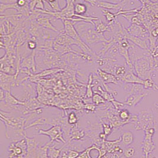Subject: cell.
I'll return each mask as SVG.
<instances>
[{
	"label": "cell",
	"instance_id": "cell-9",
	"mask_svg": "<svg viewBox=\"0 0 158 158\" xmlns=\"http://www.w3.org/2000/svg\"><path fill=\"white\" fill-rule=\"evenodd\" d=\"M121 80L127 83L140 84L142 85H143L144 83V80L140 78L137 75L133 72V69L130 68L129 70L127 71L124 76L121 79Z\"/></svg>",
	"mask_w": 158,
	"mask_h": 158
},
{
	"label": "cell",
	"instance_id": "cell-5",
	"mask_svg": "<svg viewBox=\"0 0 158 158\" xmlns=\"http://www.w3.org/2000/svg\"><path fill=\"white\" fill-rule=\"evenodd\" d=\"M62 22H63L64 26V31L65 32L66 34H67L68 36L71 37L72 39H73L78 42L81 43V45H86V43L82 41L81 36H79V33L77 32V29L74 26V24L72 21L69 20H62Z\"/></svg>",
	"mask_w": 158,
	"mask_h": 158
},
{
	"label": "cell",
	"instance_id": "cell-17",
	"mask_svg": "<svg viewBox=\"0 0 158 158\" xmlns=\"http://www.w3.org/2000/svg\"><path fill=\"white\" fill-rule=\"evenodd\" d=\"M93 74H91L89 76L88 81L86 86V97L88 98H92L93 96Z\"/></svg>",
	"mask_w": 158,
	"mask_h": 158
},
{
	"label": "cell",
	"instance_id": "cell-6",
	"mask_svg": "<svg viewBox=\"0 0 158 158\" xmlns=\"http://www.w3.org/2000/svg\"><path fill=\"white\" fill-rule=\"evenodd\" d=\"M16 80L15 75L1 72V89H2L4 91L10 92L11 87L15 84Z\"/></svg>",
	"mask_w": 158,
	"mask_h": 158
},
{
	"label": "cell",
	"instance_id": "cell-16",
	"mask_svg": "<svg viewBox=\"0 0 158 158\" xmlns=\"http://www.w3.org/2000/svg\"><path fill=\"white\" fill-rule=\"evenodd\" d=\"M134 136L131 131H125L122 136V142L124 146H128L133 142Z\"/></svg>",
	"mask_w": 158,
	"mask_h": 158
},
{
	"label": "cell",
	"instance_id": "cell-8",
	"mask_svg": "<svg viewBox=\"0 0 158 158\" xmlns=\"http://www.w3.org/2000/svg\"><path fill=\"white\" fill-rule=\"evenodd\" d=\"M36 51L34 50L32 54L27 57L24 58L21 61L20 67L22 68H26L30 71L31 70L33 72H36V65L35 62Z\"/></svg>",
	"mask_w": 158,
	"mask_h": 158
},
{
	"label": "cell",
	"instance_id": "cell-25",
	"mask_svg": "<svg viewBox=\"0 0 158 158\" xmlns=\"http://www.w3.org/2000/svg\"><path fill=\"white\" fill-rule=\"evenodd\" d=\"M135 153V148L130 147L127 148L126 151H124V156L127 158H131L133 156Z\"/></svg>",
	"mask_w": 158,
	"mask_h": 158
},
{
	"label": "cell",
	"instance_id": "cell-1",
	"mask_svg": "<svg viewBox=\"0 0 158 158\" xmlns=\"http://www.w3.org/2000/svg\"><path fill=\"white\" fill-rule=\"evenodd\" d=\"M79 23H73V24L79 36L87 45L91 46L100 42H108V39H106L103 34L98 33L92 24L86 22Z\"/></svg>",
	"mask_w": 158,
	"mask_h": 158
},
{
	"label": "cell",
	"instance_id": "cell-15",
	"mask_svg": "<svg viewBox=\"0 0 158 158\" xmlns=\"http://www.w3.org/2000/svg\"><path fill=\"white\" fill-rule=\"evenodd\" d=\"M5 92V94H4V101L8 103V104H10V105H24V102H22L21 101L17 100L15 96H13L10 92H7V91H4Z\"/></svg>",
	"mask_w": 158,
	"mask_h": 158
},
{
	"label": "cell",
	"instance_id": "cell-13",
	"mask_svg": "<svg viewBox=\"0 0 158 158\" xmlns=\"http://www.w3.org/2000/svg\"><path fill=\"white\" fill-rule=\"evenodd\" d=\"M146 94H131L127 98L125 104L130 107H135L143 99Z\"/></svg>",
	"mask_w": 158,
	"mask_h": 158
},
{
	"label": "cell",
	"instance_id": "cell-10",
	"mask_svg": "<svg viewBox=\"0 0 158 158\" xmlns=\"http://www.w3.org/2000/svg\"><path fill=\"white\" fill-rule=\"evenodd\" d=\"M97 72L100 77L101 79H102V80L106 83L118 84V81L120 80V79L117 77L115 75L110 72L103 71L101 69H98Z\"/></svg>",
	"mask_w": 158,
	"mask_h": 158
},
{
	"label": "cell",
	"instance_id": "cell-19",
	"mask_svg": "<svg viewBox=\"0 0 158 158\" xmlns=\"http://www.w3.org/2000/svg\"><path fill=\"white\" fill-rule=\"evenodd\" d=\"M101 11L104 17L106 18V20L108 23H111V22H114V21L116 20L117 15H115V14L112 13L109 10H105V9H101Z\"/></svg>",
	"mask_w": 158,
	"mask_h": 158
},
{
	"label": "cell",
	"instance_id": "cell-21",
	"mask_svg": "<svg viewBox=\"0 0 158 158\" xmlns=\"http://www.w3.org/2000/svg\"><path fill=\"white\" fill-rule=\"evenodd\" d=\"M62 148H60L59 149H56L54 146L53 147H49L48 149V155L49 158H58Z\"/></svg>",
	"mask_w": 158,
	"mask_h": 158
},
{
	"label": "cell",
	"instance_id": "cell-29",
	"mask_svg": "<svg viewBox=\"0 0 158 158\" xmlns=\"http://www.w3.org/2000/svg\"><path fill=\"white\" fill-rule=\"evenodd\" d=\"M104 133H105V134L106 135H108L110 132H111V128L110 127V126L107 125V124H104Z\"/></svg>",
	"mask_w": 158,
	"mask_h": 158
},
{
	"label": "cell",
	"instance_id": "cell-18",
	"mask_svg": "<svg viewBox=\"0 0 158 158\" xmlns=\"http://www.w3.org/2000/svg\"><path fill=\"white\" fill-rule=\"evenodd\" d=\"M75 14L85 15L87 11L86 5L82 3H77L75 4Z\"/></svg>",
	"mask_w": 158,
	"mask_h": 158
},
{
	"label": "cell",
	"instance_id": "cell-11",
	"mask_svg": "<svg viewBox=\"0 0 158 158\" xmlns=\"http://www.w3.org/2000/svg\"><path fill=\"white\" fill-rule=\"evenodd\" d=\"M96 6L97 7L101 8L102 9L105 10H117V12L122 11V5L120 3H113V2H110L108 1H97Z\"/></svg>",
	"mask_w": 158,
	"mask_h": 158
},
{
	"label": "cell",
	"instance_id": "cell-12",
	"mask_svg": "<svg viewBox=\"0 0 158 158\" xmlns=\"http://www.w3.org/2000/svg\"><path fill=\"white\" fill-rule=\"evenodd\" d=\"M125 39H128L129 41H131V42L135 44L136 45L140 48H142L143 50H147L148 48V45L144 40L141 39L140 37H137V36H133L132 35H130L129 33L127 31V29H126V34H125Z\"/></svg>",
	"mask_w": 158,
	"mask_h": 158
},
{
	"label": "cell",
	"instance_id": "cell-2",
	"mask_svg": "<svg viewBox=\"0 0 158 158\" xmlns=\"http://www.w3.org/2000/svg\"><path fill=\"white\" fill-rule=\"evenodd\" d=\"M9 158H25L28 156V146L26 139L10 144L8 149Z\"/></svg>",
	"mask_w": 158,
	"mask_h": 158
},
{
	"label": "cell",
	"instance_id": "cell-7",
	"mask_svg": "<svg viewBox=\"0 0 158 158\" xmlns=\"http://www.w3.org/2000/svg\"><path fill=\"white\" fill-rule=\"evenodd\" d=\"M37 13V15L36 17V22L38 25H40V26L43 27L45 29H49L51 30H53L55 32H59L60 33L61 31L58 30L55 26L53 25V24L50 22V17L47 16H43V14L41 13L37 12L36 11H34Z\"/></svg>",
	"mask_w": 158,
	"mask_h": 158
},
{
	"label": "cell",
	"instance_id": "cell-4",
	"mask_svg": "<svg viewBox=\"0 0 158 158\" xmlns=\"http://www.w3.org/2000/svg\"><path fill=\"white\" fill-rule=\"evenodd\" d=\"M39 134L40 135H45L50 137V143L54 141H60L63 143H65V140L62 137V132L61 128L59 126H53L48 130L40 129Z\"/></svg>",
	"mask_w": 158,
	"mask_h": 158
},
{
	"label": "cell",
	"instance_id": "cell-20",
	"mask_svg": "<svg viewBox=\"0 0 158 158\" xmlns=\"http://www.w3.org/2000/svg\"><path fill=\"white\" fill-rule=\"evenodd\" d=\"M143 86L145 89H153L154 90H158V86L152 79L144 80Z\"/></svg>",
	"mask_w": 158,
	"mask_h": 158
},
{
	"label": "cell",
	"instance_id": "cell-23",
	"mask_svg": "<svg viewBox=\"0 0 158 158\" xmlns=\"http://www.w3.org/2000/svg\"><path fill=\"white\" fill-rule=\"evenodd\" d=\"M79 153L78 151H69L66 153H64L62 158H78Z\"/></svg>",
	"mask_w": 158,
	"mask_h": 158
},
{
	"label": "cell",
	"instance_id": "cell-14",
	"mask_svg": "<svg viewBox=\"0 0 158 158\" xmlns=\"http://www.w3.org/2000/svg\"><path fill=\"white\" fill-rule=\"evenodd\" d=\"M127 31L129 33L130 35H132L133 36H143V33L144 32V30L143 28L140 27L139 24H132L129 28L127 29Z\"/></svg>",
	"mask_w": 158,
	"mask_h": 158
},
{
	"label": "cell",
	"instance_id": "cell-28",
	"mask_svg": "<svg viewBox=\"0 0 158 158\" xmlns=\"http://www.w3.org/2000/svg\"><path fill=\"white\" fill-rule=\"evenodd\" d=\"M16 4L18 7L23 8L29 4V2L27 0H16Z\"/></svg>",
	"mask_w": 158,
	"mask_h": 158
},
{
	"label": "cell",
	"instance_id": "cell-31",
	"mask_svg": "<svg viewBox=\"0 0 158 158\" xmlns=\"http://www.w3.org/2000/svg\"><path fill=\"white\" fill-rule=\"evenodd\" d=\"M152 35L154 37H157L158 36V28L154 29L152 31Z\"/></svg>",
	"mask_w": 158,
	"mask_h": 158
},
{
	"label": "cell",
	"instance_id": "cell-26",
	"mask_svg": "<svg viewBox=\"0 0 158 158\" xmlns=\"http://www.w3.org/2000/svg\"><path fill=\"white\" fill-rule=\"evenodd\" d=\"M130 114L127 110H122L119 114V116L121 120L126 121L129 118Z\"/></svg>",
	"mask_w": 158,
	"mask_h": 158
},
{
	"label": "cell",
	"instance_id": "cell-3",
	"mask_svg": "<svg viewBox=\"0 0 158 158\" xmlns=\"http://www.w3.org/2000/svg\"><path fill=\"white\" fill-rule=\"evenodd\" d=\"M135 70L137 75L142 79L145 80L149 78L148 76L151 74V64L146 58H140L135 61Z\"/></svg>",
	"mask_w": 158,
	"mask_h": 158
},
{
	"label": "cell",
	"instance_id": "cell-24",
	"mask_svg": "<svg viewBox=\"0 0 158 158\" xmlns=\"http://www.w3.org/2000/svg\"><path fill=\"white\" fill-rule=\"evenodd\" d=\"M77 121H78V118L77 116V115L75 114V113H74L73 112H71L69 115V116H68V122H69V124L73 125V124H75L77 122Z\"/></svg>",
	"mask_w": 158,
	"mask_h": 158
},
{
	"label": "cell",
	"instance_id": "cell-27",
	"mask_svg": "<svg viewBox=\"0 0 158 158\" xmlns=\"http://www.w3.org/2000/svg\"><path fill=\"white\" fill-rule=\"evenodd\" d=\"M37 46V43L35 41L29 40L27 42V47L30 50H35Z\"/></svg>",
	"mask_w": 158,
	"mask_h": 158
},
{
	"label": "cell",
	"instance_id": "cell-30",
	"mask_svg": "<svg viewBox=\"0 0 158 158\" xmlns=\"http://www.w3.org/2000/svg\"><path fill=\"white\" fill-rule=\"evenodd\" d=\"M82 1H84L85 2H86L87 3L89 4L91 6H96L97 4V0H82Z\"/></svg>",
	"mask_w": 158,
	"mask_h": 158
},
{
	"label": "cell",
	"instance_id": "cell-22",
	"mask_svg": "<svg viewBox=\"0 0 158 158\" xmlns=\"http://www.w3.org/2000/svg\"><path fill=\"white\" fill-rule=\"evenodd\" d=\"M93 102L95 105H100L101 103H104L105 102V99L100 94L95 93L94 94L92 98Z\"/></svg>",
	"mask_w": 158,
	"mask_h": 158
}]
</instances>
